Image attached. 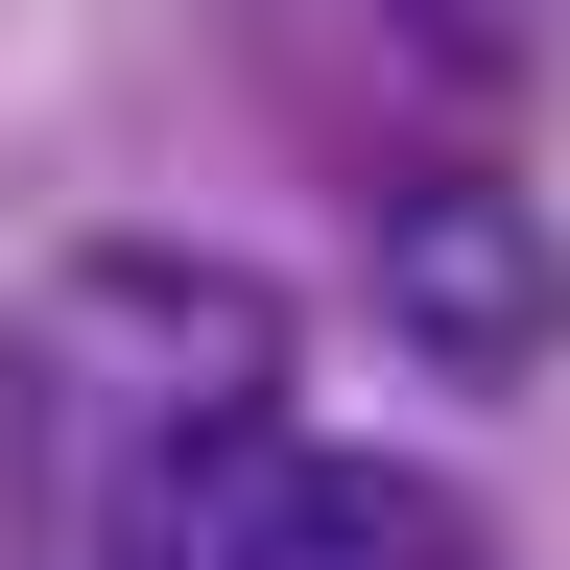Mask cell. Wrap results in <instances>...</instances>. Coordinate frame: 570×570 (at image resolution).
<instances>
[{
	"mask_svg": "<svg viewBox=\"0 0 570 570\" xmlns=\"http://www.w3.org/2000/svg\"><path fill=\"white\" fill-rule=\"evenodd\" d=\"M48 333L96 356V381L167 428V452H214V428H285V285L214 262V238H71Z\"/></svg>",
	"mask_w": 570,
	"mask_h": 570,
	"instance_id": "obj_2",
	"label": "cell"
},
{
	"mask_svg": "<svg viewBox=\"0 0 570 570\" xmlns=\"http://www.w3.org/2000/svg\"><path fill=\"white\" fill-rule=\"evenodd\" d=\"M381 309L452 356V381H523V356L570 333V238H547L499 167H428V190L381 214Z\"/></svg>",
	"mask_w": 570,
	"mask_h": 570,
	"instance_id": "obj_3",
	"label": "cell"
},
{
	"mask_svg": "<svg viewBox=\"0 0 570 570\" xmlns=\"http://www.w3.org/2000/svg\"><path fill=\"white\" fill-rule=\"evenodd\" d=\"M119 570H452L404 452H333V428H214L119 499Z\"/></svg>",
	"mask_w": 570,
	"mask_h": 570,
	"instance_id": "obj_1",
	"label": "cell"
}]
</instances>
